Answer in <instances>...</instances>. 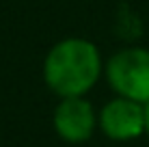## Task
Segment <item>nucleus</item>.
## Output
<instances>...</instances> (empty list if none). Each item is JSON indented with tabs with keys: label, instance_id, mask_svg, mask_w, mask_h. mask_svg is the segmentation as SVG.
<instances>
[{
	"label": "nucleus",
	"instance_id": "f257e3e1",
	"mask_svg": "<svg viewBox=\"0 0 149 147\" xmlns=\"http://www.w3.org/2000/svg\"><path fill=\"white\" fill-rule=\"evenodd\" d=\"M102 74L97 48L86 39H65L48 52L43 63L45 84L61 98H82Z\"/></svg>",
	"mask_w": 149,
	"mask_h": 147
},
{
	"label": "nucleus",
	"instance_id": "f03ea898",
	"mask_svg": "<svg viewBox=\"0 0 149 147\" xmlns=\"http://www.w3.org/2000/svg\"><path fill=\"white\" fill-rule=\"evenodd\" d=\"M106 78L119 98L149 102V50L125 48L117 52L106 65Z\"/></svg>",
	"mask_w": 149,
	"mask_h": 147
},
{
	"label": "nucleus",
	"instance_id": "7ed1b4c3",
	"mask_svg": "<svg viewBox=\"0 0 149 147\" xmlns=\"http://www.w3.org/2000/svg\"><path fill=\"white\" fill-rule=\"evenodd\" d=\"M100 128L112 141H132L145 132V104L127 98L110 100L102 108Z\"/></svg>",
	"mask_w": 149,
	"mask_h": 147
},
{
	"label": "nucleus",
	"instance_id": "20e7f679",
	"mask_svg": "<svg viewBox=\"0 0 149 147\" xmlns=\"http://www.w3.org/2000/svg\"><path fill=\"white\" fill-rule=\"evenodd\" d=\"M97 125V115L86 100L63 98L54 110V130L67 143H84Z\"/></svg>",
	"mask_w": 149,
	"mask_h": 147
},
{
	"label": "nucleus",
	"instance_id": "39448f33",
	"mask_svg": "<svg viewBox=\"0 0 149 147\" xmlns=\"http://www.w3.org/2000/svg\"><path fill=\"white\" fill-rule=\"evenodd\" d=\"M145 132L149 134V102L145 104Z\"/></svg>",
	"mask_w": 149,
	"mask_h": 147
}]
</instances>
